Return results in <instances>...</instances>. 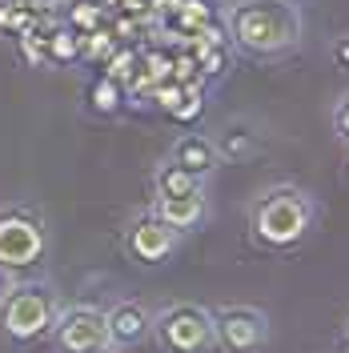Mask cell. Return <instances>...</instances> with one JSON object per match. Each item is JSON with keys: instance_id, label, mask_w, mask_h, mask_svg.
Returning a JSON list of instances; mask_svg holds the SVG:
<instances>
[{"instance_id": "6da1fadb", "label": "cell", "mask_w": 349, "mask_h": 353, "mask_svg": "<svg viewBox=\"0 0 349 353\" xmlns=\"http://www.w3.org/2000/svg\"><path fill=\"white\" fill-rule=\"evenodd\" d=\"M229 44L253 61H281L306 41L297 0H233L225 8Z\"/></svg>"}, {"instance_id": "7a4b0ae2", "label": "cell", "mask_w": 349, "mask_h": 353, "mask_svg": "<svg viewBox=\"0 0 349 353\" xmlns=\"http://www.w3.org/2000/svg\"><path fill=\"white\" fill-rule=\"evenodd\" d=\"M317 205L297 185H273L249 205V237L269 253H289L309 237Z\"/></svg>"}, {"instance_id": "3957f363", "label": "cell", "mask_w": 349, "mask_h": 353, "mask_svg": "<svg viewBox=\"0 0 349 353\" xmlns=\"http://www.w3.org/2000/svg\"><path fill=\"white\" fill-rule=\"evenodd\" d=\"M57 313H61L57 293L44 281H17L12 293L0 301V330L17 345H28V341H41L44 333H52Z\"/></svg>"}, {"instance_id": "277c9868", "label": "cell", "mask_w": 349, "mask_h": 353, "mask_svg": "<svg viewBox=\"0 0 349 353\" xmlns=\"http://www.w3.org/2000/svg\"><path fill=\"white\" fill-rule=\"evenodd\" d=\"M153 333L169 353H209L213 341V313L193 301H177L153 317Z\"/></svg>"}, {"instance_id": "5b68a950", "label": "cell", "mask_w": 349, "mask_h": 353, "mask_svg": "<svg viewBox=\"0 0 349 353\" xmlns=\"http://www.w3.org/2000/svg\"><path fill=\"white\" fill-rule=\"evenodd\" d=\"M44 249H48V233L32 209H4L0 213V265L4 269L21 273V269L41 265Z\"/></svg>"}, {"instance_id": "8992f818", "label": "cell", "mask_w": 349, "mask_h": 353, "mask_svg": "<svg viewBox=\"0 0 349 353\" xmlns=\"http://www.w3.org/2000/svg\"><path fill=\"white\" fill-rule=\"evenodd\" d=\"M213 313V341L225 353H261L269 341V317L253 305H221Z\"/></svg>"}, {"instance_id": "52a82bcc", "label": "cell", "mask_w": 349, "mask_h": 353, "mask_svg": "<svg viewBox=\"0 0 349 353\" xmlns=\"http://www.w3.org/2000/svg\"><path fill=\"white\" fill-rule=\"evenodd\" d=\"M52 341L61 353H97L109 345V325H105V309L92 305H68L57 313Z\"/></svg>"}, {"instance_id": "ba28073f", "label": "cell", "mask_w": 349, "mask_h": 353, "mask_svg": "<svg viewBox=\"0 0 349 353\" xmlns=\"http://www.w3.org/2000/svg\"><path fill=\"white\" fill-rule=\"evenodd\" d=\"M177 245H181V233H173L153 213L132 217L129 229H125V249H129L132 261H141V265H165L177 253Z\"/></svg>"}, {"instance_id": "9c48e42d", "label": "cell", "mask_w": 349, "mask_h": 353, "mask_svg": "<svg viewBox=\"0 0 349 353\" xmlns=\"http://www.w3.org/2000/svg\"><path fill=\"white\" fill-rule=\"evenodd\" d=\"M105 325H109V345L129 353L132 345L149 341V333H153V313L141 305V301H117V305L105 313Z\"/></svg>"}, {"instance_id": "30bf717a", "label": "cell", "mask_w": 349, "mask_h": 353, "mask_svg": "<svg viewBox=\"0 0 349 353\" xmlns=\"http://www.w3.org/2000/svg\"><path fill=\"white\" fill-rule=\"evenodd\" d=\"M153 217H161L173 233H193L209 221V201H205V189L201 193H189V197H153Z\"/></svg>"}, {"instance_id": "8fae6325", "label": "cell", "mask_w": 349, "mask_h": 353, "mask_svg": "<svg viewBox=\"0 0 349 353\" xmlns=\"http://www.w3.org/2000/svg\"><path fill=\"white\" fill-rule=\"evenodd\" d=\"M169 161L205 181V176L221 165V153H217V145H213V137H205V132H185V137H177Z\"/></svg>"}, {"instance_id": "7c38bea8", "label": "cell", "mask_w": 349, "mask_h": 353, "mask_svg": "<svg viewBox=\"0 0 349 353\" xmlns=\"http://www.w3.org/2000/svg\"><path fill=\"white\" fill-rule=\"evenodd\" d=\"M125 105H129V92H125V85H117V81H109V77H92L85 88V109L92 112V117H117V112H125Z\"/></svg>"}, {"instance_id": "4fadbf2b", "label": "cell", "mask_w": 349, "mask_h": 353, "mask_svg": "<svg viewBox=\"0 0 349 353\" xmlns=\"http://www.w3.org/2000/svg\"><path fill=\"white\" fill-rule=\"evenodd\" d=\"M57 12H61V24H68L81 37H88V32H97V28L109 24V8L101 0H65V4H57Z\"/></svg>"}, {"instance_id": "5bb4252c", "label": "cell", "mask_w": 349, "mask_h": 353, "mask_svg": "<svg viewBox=\"0 0 349 353\" xmlns=\"http://www.w3.org/2000/svg\"><path fill=\"white\" fill-rule=\"evenodd\" d=\"M205 189V181L189 169H181L173 161H165L161 169L153 173V193L157 197H189V193H201Z\"/></svg>"}, {"instance_id": "9a60e30c", "label": "cell", "mask_w": 349, "mask_h": 353, "mask_svg": "<svg viewBox=\"0 0 349 353\" xmlns=\"http://www.w3.org/2000/svg\"><path fill=\"white\" fill-rule=\"evenodd\" d=\"M225 17V8H221V0H181V8H177L173 24L177 32H185V37H193L197 28H205V24H213Z\"/></svg>"}, {"instance_id": "2e32d148", "label": "cell", "mask_w": 349, "mask_h": 353, "mask_svg": "<svg viewBox=\"0 0 349 353\" xmlns=\"http://www.w3.org/2000/svg\"><path fill=\"white\" fill-rule=\"evenodd\" d=\"M213 145H217V153L229 157V161H245V157H253L257 149H261L257 132L249 129V125H241V121H237V125H225Z\"/></svg>"}, {"instance_id": "e0dca14e", "label": "cell", "mask_w": 349, "mask_h": 353, "mask_svg": "<svg viewBox=\"0 0 349 353\" xmlns=\"http://www.w3.org/2000/svg\"><path fill=\"white\" fill-rule=\"evenodd\" d=\"M81 44H85L81 32H72L68 24H57L48 32V65H77L81 61Z\"/></svg>"}, {"instance_id": "ac0fdd59", "label": "cell", "mask_w": 349, "mask_h": 353, "mask_svg": "<svg viewBox=\"0 0 349 353\" xmlns=\"http://www.w3.org/2000/svg\"><path fill=\"white\" fill-rule=\"evenodd\" d=\"M137 61H141V48H137V44H121L109 61L101 65V77H109L117 85H129L132 72H137Z\"/></svg>"}, {"instance_id": "d6986e66", "label": "cell", "mask_w": 349, "mask_h": 353, "mask_svg": "<svg viewBox=\"0 0 349 353\" xmlns=\"http://www.w3.org/2000/svg\"><path fill=\"white\" fill-rule=\"evenodd\" d=\"M117 48H121V41L112 37V28L105 24V28H97V32H88V37H85V44H81V61H88V65L101 68Z\"/></svg>"}, {"instance_id": "ffe728a7", "label": "cell", "mask_w": 349, "mask_h": 353, "mask_svg": "<svg viewBox=\"0 0 349 353\" xmlns=\"http://www.w3.org/2000/svg\"><path fill=\"white\" fill-rule=\"evenodd\" d=\"M189 52L197 57V72H201L205 85H209V81H221V77L229 72V52H233V48H201V44H193Z\"/></svg>"}, {"instance_id": "44dd1931", "label": "cell", "mask_w": 349, "mask_h": 353, "mask_svg": "<svg viewBox=\"0 0 349 353\" xmlns=\"http://www.w3.org/2000/svg\"><path fill=\"white\" fill-rule=\"evenodd\" d=\"M17 52H21L24 65L44 68V65H48V32H41L37 24H32V28H24L21 37H17Z\"/></svg>"}, {"instance_id": "7402d4cb", "label": "cell", "mask_w": 349, "mask_h": 353, "mask_svg": "<svg viewBox=\"0 0 349 353\" xmlns=\"http://www.w3.org/2000/svg\"><path fill=\"white\" fill-rule=\"evenodd\" d=\"M201 112H205V81L185 85V97H181V105L169 112V121H177V125H193Z\"/></svg>"}, {"instance_id": "603a6c76", "label": "cell", "mask_w": 349, "mask_h": 353, "mask_svg": "<svg viewBox=\"0 0 349 353\" xmlns=\"http://www.w3.org/2000/svg\"><path fill=\"white\" fill-rule=\"evenodd\" d=\"M32 12H24L17 4H8V0H0V32H8V37H21L24 28H32Z\"/></svg>"}, {"instance_id": "cb8c5ba5", "label": "cell", "mask_w": 349, "mask_h": 353, "mask_svg": "<svg viewBox=\"0 0 349 353\" xmlns=\"http://www.w3.org/2000/svg\"><path fill=\"white\" fill-rule=\"evenodd\" d=\"M181 97H185V85H177V81H161V85L149 88V101H153L157 109L165 112V117H169L177 105H181Z\"/></svg>"}, {"instance_id": "d4e9b609", "label": "cell", "mask_w": 349, "mask_h": 353, "mask_svg": "<svg viewBox=\"0 0 349 353\" xmlns=\"http://www.w3.org/2000/svg\"><path fill=\"white\" fill-rule=\"evenodd\" d=\"M105 8L112 12H125V17H149V0H101Z\"/></svg>"}, {"instance_id": "484cf974", "label": "cell", "mask_w": 349, "mask_h": 353, "mask_svg": "<svg viewBox=\"0 0 349 353\" xmlns=\"http://www.w3.org/2000/svg\"><path fill=\"white\" fill-rule=\"evenodd\" d=\"M333 132H337V141L349 145V92L333 105Z\"/></svg>"}, {"instance_id": "4316f807", "label": "cell", "mask_w": 349, "mask_h": 353, "mask_svg": "<svg viewBox=\"0 0 349 353\" xmlns=\"http://www.w3.org/2000/svg\"><path fill=\"white\" fill-rule=\"evenodd\" d=\"M177 8H181V0H149V12H153L157 21H173L177 17Z\"/></svg>"}, {"instance_id": "83f0119b", "label": "cell", "mask_w": 349, "mask_h": 353, "mask_svg": "<svg viewBox=\"0 0 349 353\" xmlns=\"http://www.w3.org/2000/svg\"><path fill=\"white\" fill-rule=\"evenodd\" d=\"M8 4H17L24 12H32V17H41V12H52L57 8V0H8Z\"/></svg>"}, {"instance_id": "f1b7e54d", "label": "cell", "mask_w": 349, "mask_h": 353, "mask_svg": "<svg viewBox=\"0 0 349 353\" xmlns=\"http://www.w3.org/2000/svg\"><path fill=\"white\" fill-rule=\"evenodd\" d=\"M12 285H17V273H12V269H4V265H0V301H4V297H8V293H12Z\"/></svg>"}, {"instance_id": "f546056e", "label": "cell", "mask_w": 349, "mask_h": 353, "mask_svg": "<svg viewBox=\"0 0 349 353\" xmlns=\"http://www.w3.org/2000/svg\"><path fill=\"white\" fill-rule=\"evenodd\" d=\"M333 61L341 68H349V37H341V41L333 44Z\"/></svg>"}, {"instance_id": "4dcf8cb0", "label": "cell", "mask_w": 349, "mask_h": 353, "mask_svg": "<svg viewBox=\"0 0 349 353\" xmlns=\"http://www.w3.org/2000/svg\"><path fill=\"white\" fill-rule=\"evenodd\" d=\"M97 353H125V350H117V345H105V350H97Z\"/></svg>"}, {"instance_id": "1f68e13d", "label": "cell", "mask_w": 349, "mask_h": 353, "mask_svg": "<svg viewBox=\"0 0 349 353\" xmlns=\"http://www.w3.org/2000/svg\"><path fill=\"white\" fill-rule=\"evenodd\" d=\"M346 345H349V325H346Z\"/></svg>"}]
</instances>
